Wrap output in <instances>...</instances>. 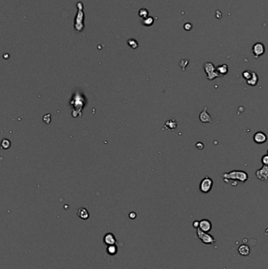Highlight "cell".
Here are the masks:
<instances>
[{
    "label": "cell",
    "mask_w": 268,
    "mask_h": 269,
    "mask_svg": "<svg viewBox=\"0 0 268 269\" xmlns=\"http://www.w3.org/2000/svg\"><path fill=\"white\" fill-rule=\"evenodd\" d=\"M223 177L225 182L227 180H232V181H239L244 183L248 180V173L245 171H240V170H234L230 172L224 173Z\"/></svg>",
    "instance_id": "cell-1"
},
{
    "label": "cell",
    "mask_w": 268,
    "mask_h": 269,
    "mask_svg": "<svg viewBox=\"0 0 268 269\" xmlns=\"http://www.w3.org/2000/svg\"><path fill=\"white\" fill-rule=\"evenodd\" d=\"M77 8H78V12L75 17L74 21V28L76 32L77 33H81L83 32L84 28V13L83 11V6L81 2H77Z\"/></svg>",
    "instance_id": "cell-2"
},
{
    "label": "cell",
    "mask_w": 268,
    "mask_h": 269,
    "mask_svg": "<svg viewBox=\"0 0 268 269\" xmlns=\"http://www.w3.org/2000/svg\"><path fill=\"white\" fill-rule=\"evenodd\" d=\"M204 69L207 74V77L209 80H213L217 77H220L216 71V67L212 62H206L204 65Z\"/></svg>",
    "instance_id": "cell-3"
},
{
    "label": "cell",
    "mask_w": 268,
    "mask_h": 269,
    "mask_svg": "<svg viewBox=\"0 0 268 269\" xmlns=\"http://www.w3.org/2000/svg\"><path fill=\"white\" fill-rule=\"evenodd\" d=\"M197 235H198V239L204 244H213L216 242V239H214L212 235H209L208 232L201 231L199 227L197 229Z\"/></svg>",
    "instance_id": "cell-4"
},
{
    "label": "cell",
    "mask_w": 268,
    "mask_h": 269,
    "mask_svg": "<svg viewBox=\"0 0 268 269\" xmlns=\"http://www.w3.org/2000/svg\"><path fill=\"white\" fill-rule=\"evenodd\" d=\"M212 185H213V181H212V179L210 178L209 176H205L200 183V190L202 193L207 194L209 191H211L212 188Z\"/></svg>",
    "instance_id": "cell-5"
},
{
    "label": "cell",
    "mask_w": 268,
    "mask_h": 269,
    "mask_svg": "<svg viewBox=\"0 0 268 269\" xmlns=\"http://www.w3.org/2000/svg\"><path fill=\"white\" fill-rule=\"evenodd\" d=\"M252 53L255 58H259L265 53V46L262 42H256L252 47Z\"/></svg>",
    "instance_id": "cell-6"
},
{
    "label": "cell",
    "mask_w": 268,
    "mask_h": 269,
    "mask_svg": "<svg viewBox=\"0 0 268 269\" xmlns=\"http://www.w3.org/2000/svg\"><path fill=\"white\" fill-rule=\"evenodd\" d=\"M256 177L260 180H262L263 182L268 181V165H263L260 169L257 170L256 173Z\"/></svg>",
    "instance_id": "cell-7"
},
{
    "label": "cell",
    "mask_w": 268,
    "mask_h": 269,
    "mask_svg": "<svg viewBox=\"0 0 268 269\" xmlns=\"http://www.w3.org/2000/svg\"><path fill=\"white\" fill-rule=\"evenodd\" d=\"M103 242L105 246L115 245L117 243V239L113 233H106L103 237Z\"/></svg>",
    "instance_id": "cell-8"
},
{
    "label": "cell",
    "mask_w": 268,
    "mask_h": 269,
    "mask_svg": "<svg viewBox=\"0 0 268 269\" xmlns=\"http://www.w3.org/2000/svg\"><path fill=\"white\" fill-rule=\"evenodd\" d=\"M199 119L202 123H212V118L207 111V107H204L202 112L200 113Z\"/></svg>",
    "instance_id": "cell-9"
},
{
    "label": "cell",
    "mask_w": 268,
    "mask_h": 269,
    "mask_svg": "<svg viewBox=\"0 0 268 269\" xmlns=\"http://www.w3.org/2000/svg\"><path fill=\"white\" fill-rule=\"evenodd\" d=\"M212 223H211V221L207 220V219H203V220L200 221L199 228L201 231H204V232H209L212 230Z\"/></svg>",
    "instance_id": "cell-10"
},
{
    "label": "cell",
    "mask_w": 268,
    "mask_h": 269,
    "mask_svg": "<svg viewBox=\"0 0 268 269\" xmlns=\"http://www.w3.org/2000/svg\"><path fill=\"white\" fill-rule=\"evenodd\" d=\"M253 139H254L255 142H256L257 144H263L264 142H266V140H267V136L265 133L262 132H256V134L253 136Z\"/></svg>",
    "instance_id": "cell-11"
},
{
    "label": "cell",
    "mask_w": 268,
    "mask_h": 269,
    "mask_svg": "<svg viewBox=\"0 0 268 269\" xmlns=\"http://www.w3.org/2000/svg\"><path fill=\"white\" fill-rule=\"evenodd\" d=\"M216 71L217 73H219L220 77H223V76H225L226 74H227L228 73V66L226 64H223V65H218L216 67Z\"/></svg>",
    "instance_id": "cell-12"
},
{
    "label": "cell",
    "mask_w": 268,
    "mask_h": 269,
    "mask_svg": "<svg viewBox=\"0 0 268 269\" xmlns=\"http://www.w3.org/2000/svg\"><path fill=\"white\" fill-rule=\"evenodd\" d=\"M77 215L79 218L82 220H87L89 218V212L87 210V208H79L77 210Z\"/></svg>",
    "instance_id": "cell-13"
},
{
    "label": "cell",
    "mask_w": 268,
    "mask_h": 269,
    "mask_svg": "<svg viewBox=\"0 0 268 269\" xmlns=\"http://www.w3.org/2000/svg\"><path fill=\"white\" fill-rule=\"evenodd\" d=\"M238 253L242 256H248L250 253V248L247 245H241L238 247Z\"/></svg>",
    "instance_id": "cell-14"
},
{
    "label": "cell",
    "mask_w": 268,
    "mask_h": 269,
    "mask_svg": "<svg viewBox=\"0 0 268 269\" xmlns=\"http://www.w3.org/2000/svg\"><path fill=\"white\" fill-rule=\"evenodd\" d=\"M118 252V246L117 245H110L107 246L106 248V253L109 256H115Z\"/></svg>",
    "instance_id": "cell-15"
},
{
    "label": "cell",
    "mask_w": 268,
    "mask_h": 269,
    "mask_svg": "<svg viewBox=\"0 0 268 269\" xmlns=\"http://www.w3.org/2000/svg\"><path fill=\"white\" fill-rule=\"evenodd\" d=\"M258 81H259V77L258 75H257V73L253 72L251 78L247 80V83H248V85H250V86H256V85L258 83Z\"/></svg>",
    "instance_id": "cell-16"
},
{
    "label": "cell",
    "mask_w": 268,
    "mask_h": 269,
    "mask_svg": "<svg viewBox=\"0 0 268 269\" xmlns=\"http://www.w3.org/2000/svg\"><path fill=\"white\" fill-rule=\"evenodd\" d=\"M177 126L178 124L175 120H169L166 121L165 123V127H167V129L174 130L176 129Z\"/></svg>",
    "instance_id": "cell-17"
},
{
    "label": "cell",
    "mask_w": 268,
    "mask_h": 269,
    "mask_svg": "<svg viewBox=\"0 0 268 269\" xmlns=\"http://www.w3.org/2000/svg\"><path fill=\"white\" fill-rule=\"evenodd\" d=\"M142 22V24L145 25V26H152L153 23H154V18H153V17H147L146 18L143 19V20Z\"/></svg>",
    "instance_id": "cell-18"
},
{
    "label": "cell",
    "mask_w": 268,
    "mask_h": 269,
    "mask_svg": "<svg viewBox=\"0 0 268 269\" xmlns=\"http://www.w3.org/2000/svg\"><path fill=\"white\" fill-rule=\"evenodd\" d=\"M149 15V11H148L147 9L142 8L139 10V16L142 19L146 18Z\"/></svg>",
    "instance_id": "cell-19"
},
{
    "label": "cell",
    "mask_w": 268,
    "mask_h": 269,
    "mask_svg": "<svg viewBox=\"0 0 268 269\" xmlns=\"http://www.w3.org/2000/svg\"><path fill=\"white\" fill-rule=\"evenodd\" d=\"M127 44L129 45V47L132 49H136L139 47V44H138V42L134 39H129L127 40Z\"/></svg>",
    "instance_id": "cell-20"
},
{
    "label": "cell",
    "mask_w": 268,
    "mask_h": 269,
    "mask_svg": "<svg viewBox=\"0 0 268 269\" xmlns=\"http://www.w3.org/2000/svg\"><path fill=\"white\" fill-rule=\"evenodd\" d=\"M252 73H253V72L251 70H245L243 72L242 76H243V77H244L246 80H249L250 78H251V77H252Z\"/></svg>",
    "instance_id": "cell-21"
},
{
    "label": "cell",
    "mask_w": 268,
    "mask_h": 269,
    "mask_svg": "<svg viewBox=\"0 0 268 269\" xmlns=\"http://www.w3.org/2000/svg\"><path fill=\"white\" fill-rule=\"evenodd\" d=\"M261 161H262V163L263 165H268V154L263 156Z\"/></svg>",
    "instance_id": "cell-22"
},
{
    "label": "cell",
    "mask_w": 268,
    "mask_h": 269,
    "mask_svg": "<svg viewBox=\"0 0 268 269\" xmlns=\"http://www.w3.org/2000/svg\"><path fill=\"white\" fill-rule=\"evenodd\" d=\"M192 28H193V25H192L190 23H185V24H184V28H185L186 31H190V29H192Z\"/></svg>",
    "instance_id": "cell-23"
},
{
    "label": "cell",
    "mask_w": 268,
    "mask_h": 269,
    "mask_svg": "<svg viewBox=\"0 0 268 269\" xmlns=\"http://www.w3.org/2000/svg\"><path fill=\"white\" fill-rule=\"evenodd\" d=\"M196 146H197V148H198V149H199V150H203L204 147V144L202 143V142H197V143H196Z\"/></svg>",
    "instance_id": "cell-24"
},
{
    "label": "cell",
    "mask_w": 268,
    "mask_h": 269,
    "mask_svg": "<svg viewBox=\"0 0 268 269\" xmlns=\"http://www.w3.org/2000/svg\"><path fill=\"white\" fill-rule=\"evenodd\" d=\"M199 225H200V221H194V227H195V228H197L198 229V227H199Z\"/></svg>",
    "instance_id": "cell-25"
},
{
    "label": "cell",
    "mask_w": 268,
    "mask_h": 269,
    "mask_svg": "<svg viewBox=\"0 0 268 269\" xmlns=\"http://www.w3.org/2000/svg\"><path fill=\"white\" fill-rule=\"evenodd\" d=\"M129 217L131 219H135V217H136V213H135V212H131V213H130V214H129Z\"/></svg>",
    "instance_id": "cell-26"
},
{
    "label": "cell",
    "mask_w": 268,
    "mask_h": 269,
    "mask_svg": "<svg viewBox=\"0 0 268 269\" xmlns=\"http://www.w3.org/2000/svg\"><path fill=\"white\" fill-rule=\"evenodd\" d=\"M267 154H268V150H267Z\"/></svg>",
    "instance_id": "cell-27"
}]
</instances>
